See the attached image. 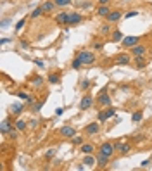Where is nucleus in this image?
I'll use <instances>...</instances> for the list:
<instances>
[{
  "instance_id": "f257e3e1",
  "label": "nucleus",
  "mask_w": 152,
  "mask_h": 171,
  "mask_svg": "<svg viewBox=\"0 0 152 171\" xmlns=\"http://www.w3.org/2000/svg\"><path fill=\"white\" fill-rule=\"evenodd\" d=\"M80 59H81V62L85 66H90L95 62V59H97V54H95V50H81V52L76 54Z\"/></svg>"
},
{
  "instance_id": "f03ea898",
  "label": "nucleus",
  "mask_w": 152,
  "mask_h": 171,
  "mask_svg": "<svg viewBox=\"0 0 152 171\" xmlns=\"http://www.w3.org/2000/svg\"><path fill=\"white\" fill-rule=\"evenodd\" d=\"M97 104L102 107H109L111 106V95L107 93V86H104L102 90H100V93L97 95Z\"/></svg>"
},
{
  "instance_id": "7ed1b4c3",
  "label": "nucleus",
  "mask_w": 152,
  "mask_h": 171,
  "mask_svg": "<svg viewBox=\"0 0 152 171\" xmlns=\"http://www.w3.org/2000/svg\"><path fill=\"white\" fill-rule=\"evenodd\" d=\"M98 152L104 155H107V157H112L114 152H116V149H114V144L112 142H102V144L98 145Z\"/></svg>"
},
{
  "instance_id": "20e7f679",
  "label": "nucleus",
  "mask_w": 152,
  "mask_h": 171,
  "mask_svg": "<svg viewBox=\"0 0 152 171\" xmlns=\"http://www.w3.org/2000/svg\"><path fill=\"white\" fill-rule=\"evenodd\" d=\"M83 19H85V17H83L78 11H73V12H69V19H67V24H66V26H76V24L83 23Z\"/></svg>"
},
{
  "instance_id": "39448f33",
  "label": "nucleus",
  "mask_w": 152,
  "mask_h": 171,
  "mask_svg": "<svg viewBox=\"0 0 152 171\" xmlns=\"http://www.w3.org/2000/svg\"><path fill=\"white\" fill-rule=\"evenodd\" d=\"M59 135L60 137H66V138H73L76 135V128L74 126H71V124H64V126H60L59 128Z\"/></svg>"
},
{
  "instance_id": "423d86ee",
  "label": "nucleus",
  "mask_w": 152,
  "mask_h": 171,
  "mask_svg": "<svg viewBox=\"0 0 152 171\" xmlns=\"http://www.w3.org/2000/svg\"><path fill=\"white\" fill-rule=\"evenodd\" d=\"M93 106V97L92 95H83L81 100L78 102V107L81 109V111H88V109H92Z\"/></svg>"
},
{
  "instance_id": "0eeeda50",
  "label": "nucleus",
  "mask_w": 152,
  "mask_h": 171,
  "mask_svg": "<svg viewBox=\"0 0 152 171\" xmlns=\"http://www.w3.org/2000/svg\"><path fill=\"white\" fill-rule=\"evenodd\" d=\"M142 38L140 37H133V35H130V37H125L123 40H121V43H123V47L126 48H131V47H135V45H138L140 43Z\"/></svg>"
},
{
  "instance_id": "6e6552de",
  "label": "nucleus",
  "mask_w": 152,
  "mask_h": 171,
  "mask_svg": "<svg viewBox=\"0 0 152 171\" xmlns=\"http://www.w3.org/2000/svg\"><path fill=\"white\" fill-rule=\"evenodd\" d=\"M83 131H85V135H90V137H92V135H97L98 131H100V123H98V121L88 123L87 126H85V130H83Z\"/></svg>"
},
{
  "instance_id": "1a4fd4ad",
  "label": "nucleus",
  "mask_w": 152,
  "mask_h": 171,
  "mask_svg": "<svg viewBox=\"0 0 152 171\" xmlns=\"http://www.w3.org/2000/svg\"><path fill=\"white\" fill-rule=\"evenodd\" d=\"M130 54H133V57H142V55H145L147 54V47L145 45H142V43H138V45H135V47L130 48Z\"/></svg>"
},
{
  "instance_id": "9d476101",
  "label": "nucleus",
  "mask_w": 152,
  "mask_h": 171,
  "mask_svg": "<svg viewBox=\"0 0 152 171\" xmlns=\"http://www.w3.org/2000/svg\"><path fill=\"white\" fill-rule=\"evenodd\" d=\"M130 61H131L130 54H118V55H116V64L118 66H128Z\"/></svg>"
},
{
  "instance_id": "9b49d317",
  "label": "nucleus",
  "mask_w": 152,
  "mask_h": 171,
  "mask_svg": "<svg viewBox=\"0 0 152 171\" xmlns=\"http://www.w3.org/2000/svg\"><path fill=\"white\" fill-rule=\"evenodd\" d=\"M22 104H19V102H14V104H11V107H9V112H11V116H21L22 114Z\"/></svg>"
},
{
  "instance_id": "f8f14e48",
  "label": "nucleus",
  "mask_w": 152,
  "mask_h": 171,
  "mask_svg": "<svg viewBox=\"0 0 152 171\" xmlns=\"http://www.w3.org/2000/svg\"><path fill=\"white\" fill-rule=\"evenodd\" d=\"M81 164L88 166V168L95 166V164H97V155H93V154H85V157H83V161H81Z\"/></svg>"
},
{
  "instance_id": "ddd939ff",
  "label": "nucleus",
  "mask_w": 152,
  "mask_h": 171,
  "mask_svg": "<svg viewBox=\"0 0 152 171\" xmlns=\"http://www.w3.org/2000/svg\"><path fill=\"white\" fill-rule=\"evenodd\" d=\"M29 83H31L33 86H36V88H42L43 83H45V78L43 76H40V75H35V76L29 78Z\"/></svg>"
},
{
  "instance_id": "4468645a",
  "label": "nucleus",
  "mask_w": 152,
  "mask_h": 171,
  "mask_svg": "<svg viewBox=\"0 0 152 171\" xmlns=\"http://www.w3.org/2000/svg\"><path fill=\"white\" fill-rule=\"evenodd\" d=\"M121 17H123V12L116 9V11H111V14H109V16L105 17V19H107V23H118V21L121 19Z\"/></svg>"
},
{
  "instance_id": "2eb2a0df",
  "label": "nucleus",
  "mask_w": 152,
  "mask_h": 171,
  "mask_svg": "<svg viewBox=\"0 0 152 171\" xmlns=\"http://www.w3.org/2000/svg\"><path fill=\"white\" fill-rule=\"evenodd\" d=\"M12 128H14V124L11 123V118H5L2 121V130H0V131H2V135H9V131H11Z\"/></svg>"
},
{
  "instance_id": "dca6fc26",
  "label": "nucleus",
  "mask_w": 152,
  "mask_h": 171,
  "mask_svg": "<svg viewBox=\"0 0 152 171\" xmlns=\"http://www.w3.org/2000/svg\"><path fill=\"white\" fill-rule=\"evenodd\" d=\"M67 19H69V12H59V14L55 16V23H57V24H62V26L67 24Z\"/></svg>"
},
{
  "instance_id": "f3484780",
  "label": "nucleus",
  "mask_w": 152,
  "mask_h": 171,
  "mask_svg": "<svg viewBox=\"0 0 152 171\" xmlns=\"http://www.w3.org/2000/svg\"><path fill=\"white\" fill-rule=\"evenodd\" d=\"M55 7H57V5H55L54 0H47V2H43V4H42V9H43L45 14H50V12H54Z\"/></svg>"
},
{
  "instance_id": "a211bd4d",
  "label": "nucleus",
  "mask_w": 152,
  "mask_h": 171,
  "mask_svg": "<svg viewBox=\"0 0 152 171\" xmlns=\"http://www.w3.org/2000/svg\"><path fill=\"white\" fill-rule=\"evenodd\" d=\"M109 159H111V157H107V155L97 152V166L98 168H105V166L109 164Z\"/></svg>"
},
{
  "instance_id": "6ab92c4d",
  "label": "nucleus",
  "mask_w": 152,
  "mask_h": 171,
  "mask_svg": "<svg viewBox=\"0 0 152 171\" xmlns=\"http://www.w3.org/2000/svg\"><path fill=\"white\" fill-rule=\"evenodd\" d=\"M133 64H135L136 69H143L147 66V61H145V55H142V57H135V61H133Z\"/></svg>"
},
{
  "instance_id": "aec40b11",
  "label": "nucleus",
  "mask_w": 152,
  "mask_h": 171,
  "mask_svg": "<svg viewBox=\"0 0 152 171\" xmlns=\"http://www.w3.org/2000/svg\"><path fill=\"white\" fill-rule=\"evenodd\" d=\"M14 126H16V128L19 130V131H26V128H28V126H29V124H28L26 121H24V119L17 118L16 121H14Z\"/></svg>"
},
{
  "instance_id": "412c9836",
  "label": "nucleus",
  "mask_w": 152,
  "mask_h": 171,
  "mask_svg": "<svg viewBox=\"0 0 152 171\" xmlns=\"http://www.w3.org/2000/svg\"><path fill=\"white\" fill-rule=\"evenodd\" d=\"M123 33L119 31V30H112V33H111V42H114V43H118V42H121L123 40Z\"/></svg>"
},
{
  "instance_id": "4be33fe9",
  "label": "nucleus",
  "mask_w": 152,
  "mask_h": 171,
  "mask_svg": "<svg viewBox=\"0 0 152 171\" xmlns=\"http://www.w3.org/2000/svg\"><path fill=\"white\" fill-rule=\"evenodd\" d=\"M97 14L100 17H107L109 14H111V9H109V5H98L97 7Z\"/></svg>"
},
{
  "instance_id": "5701e85b",
  "label": "nucleus",
  "mask_w": 152,
  "mask_h": 171,
  "mask_svg": "<svg viewBox=\"0 0 152 171\" xmlns=\"http://www.w3.org/2000/svg\"><path fill=\"white\" fill-rule=\"evenodd\" d=\"M47 81H49L50 85H59L60 83V76L57 75V73H50L49 78H47Z\"/></svg>"
},
{
  "instance_id": "b1692460",
  "label": "nucleus",
  "mask_w": 152,
  "mask_h": 171,
  "mask_svg": "<svg viewBox=\"0 0 152 171\" xmlns=\"http://www.w3.org/2000/svg\"><path fill=\"white\" fill-rule=\"evenodd\" d=\"M81 66H83L81 59H80L78 55H74V59L71 61V68H73L74 71H80V69H81Z\"/></svg>"
},
{
  "instance_id": "393cba45",
  "label": "nucleus",
  "mask_w": 152,
  "mask_h": 171,
  "mask_svg": "<svg viewBox=\"0 0 152 171\" xmlns=\"http://www.w3.org/2000/svg\"><path fill=\"white\" fill-rule=\"evenodd\" d=\"M80 150H81L83 154H93L95 147L92 144H83V145H80Z\"/></svg>"
},
{
  "instance_id": "a878e982",
  "label": "nucleus",
  "mask_w": 152,
  "mask_h": 171,
  "mask_svg": "<svg viewBox=\"0 0 152 171\" xmlns=\"http://www.w3.org/2000/svg\"><path fill=\"white\" fill-rule=\"evenodd\" d=\"M69 140H71V144H73V145H78V147L85 144V137H81V135H74V137L69 138Z\"/></svg>"
},
{
  "instance_id": "bb28decb",
  "label": "nucleus",
  "mask_w": 152,
  "mask_h": 171,
  "mask_svg": "<svg viewBox=\"0 0 152 171\" xmlns=\"http://www.w3.org/2000/svg\"><path fill=\"white\" fill-rule=\"evenodd\" d=\"M142 118H143V112L142 111H135L131 114V123H140Z\"/></svg>"
},
{
  "instance_id": "cd10ccee",
  "label": "nucleus",
  "mask_w": 152,
  "mask_h": 171,
  "mask_svg": "<svg viewBox=\"0 0 152 171\" xmlns=\"http://www.w3.org/2000/svg\"><path fill=\"white\" fill-rule=\"evenodd\" d=\"M104 114H105V118H107V119H111V118H114V116H116V109L109 106L107 109H104Z\"/></svg>"
},
{
  "instance_id": "c85d7f7f",
  "label": "nucleus",
  "mask_w": 152,
  "mask_h": 171,
  "mask_svg": "<svg viewBox=\"0 0 152 171\" xmlns=\"http://www.w3.org/2000/svg\"><path fill=\"white\" fill-rule=\"evenodd\" d=\"M109 24H111V23H104L102 26H100V33H102V35H109V33H112V28L109 26Z\"/></svg>"
},
{
  "instance_id": "c756f323",
  "label": "nucleus",
  "mask_w": 152,
  "mask_h": 171,
  "mask_svg": "<svg viewBox=\"0 0 152 171\" xmlns=\"http://www.w3.org/2000/svg\"><path fill=\"white\" fill-rule=\"evenodd\" d=\"M90 86H92V81H90V80H81V83H80V90L87 92Z\"/></svg>"
},
{
  "instance_id": "7c9ffc66",
  "label": "nucleus",
  "mask_w": 152,
  "mask_h": 171,
  "mask_svg": "<svg viewBox=\"0 0 152 171\" xmlns=\"http://www.w3.org/2000/svg\"><path fill=\"white\" fill-rule=\"evenodd\" d=\"M42 14H45V12H43V9H42V5H38L36 9H35V11H33L31 14H29V17H31V19H35V17L42 16Z\"/></svg>"
},
{
  "instance_id": "2f4dec72",
  "label": "nucleus",
  "mask_w": 152,
  "mask_h": 171,
  "mask_svg": "<svg viewBox=\"0 0 152 171\" xmlns=\"http://www.w3.org/2000/svg\"><path fill=\"white\" fill-rule=\"evenodd\" d=\"M131 150V144H128V142H125V144L121 145V149H119V154H128Z\"/></svg>"
},
{
  "instance_id": "473e14b6",
  "label": "nucleus",
  "mask_w": 152,
  "mask_h": 171,
  "mask_svg": "<svg viewBox=\"0 0 152 171\" xmlns=\"http://www.w3.org/2000/svg\"><path fill=\"white\" fill-rule=\"evenodd\" d=\"M57 7H67L69 4H73V0H54Z\"/></svg>"
},
{
  "instance_id": "72a5a7b5",
  "label": "nucleus",
  "mask_w": 152,
  "mask_h": 171,
  "mask_svg": "<svg viewBox=\"0 0 152 171\" xmlns=\"http://www.w3.org/2000/svg\"><path fill=\"white\" fill-rule=\"evenodd\" d=\"M42 107H43V100H40V102H35V104L31 106V109H33L35 112H40V111H42Z\"/></svg>"
},
{
  "instance_id": "f704fd0d",
  "label": "nucleus",
  "mask_w": 152,
  "mask_h": 171,
  "mask_svg": "<svg viewBox=\"0 0 152 171\" xmlns=\"http://www.w3.org/2000/svg\"><path fill=\"white\" fill-rule=\"evenodd\" d=\"M24 24H26V17H22V19H19V21L16 23V26H14V28H16V31H21Z\"/></svg>"
},
{
  "instance_id": "c9c22d12",
  "label": "nucleus",
  "mask_w": 152,
  "mask_h": 171,
  "mask_svg": "<svg viewBox=\"0 0 152 171\" xmlns=\"http://www.w3.org/2000/svg\"><path fill=\"white\" fill-rule=\"evenodd\" d=\"M55 152H57L55 149H49L47 152H45V159H47V161H50V159H52V157L55 155Z\"/></svg>"
},
{
  "instance_id": "e433bc0d",
  "label": "nucleus",
  "mask_w": 152,
  "mask_h": 171,
  "mask_svg": "<svg viewBox=\"0 0 152 171\" xmlns=\"http://www.w3.org/2000/svg\"><path fill=\"white\" fill-rule=\"evenodd\" d=\"M92 48H93V50H97V52H100V50L104 48V43L102 42H93L92 43Z\"/></svg>"
},
{
  "instance_id": "4c0bfd02",
  "label": "nucleus",
  "mask_w": 152,
  "mask_h": 171,
  "mask_svg": "<svg viewBox=\"0 0 152 171\" xmlns=\"http://www.w3.org/2000/svg\"><path fill=\"white\" fill-rule=\"evenodd\" d=\"M97 121H98V123H105V121H107V118H105L104 111H98V114H97Z\"/></svg>"
},
{
  "instance_id": "58836bf2",
  "label": "nucleus",
  "mask_w": 152,
  "mask_h": 171,
  "mask_svg": "<svg viewBox=\"0 0 152 171\" xmlns=\"http://www.w3.org/2000/svg\"><path fill=\"white\" fill-rule=\"evenodd\" d=\"M16 95L19 97V99H22V100H26L28 97H29V93H28V92H24V90H19V92L16 93Z\"/></svg>"
},
{
  "instance_id": "ea45409f",
  "label": "nucleus",
  "mask_w": 152,
  "mask_h": 171,
  "mask_svg": "<svg viewBox=\"0 0 152 171\" xmlns=\"http://www.w3.org/2000/svg\"><path fill=\"white\" fill-rule=\"evenodd\" d=\"M17 133H19V130H17L16 126H14V128H12L11 131H9V138H12V140L17 138Z\"/></svg>"
},
{
  "instance_id": "a19ab883",
  "label": "nucleus",
  "mask_w": 152,
  "mask_h": 171,
  "mask_svg": "<svg viewBox=\"0 0 152 171\" xmlns=\"http://www.w3.org/2000/svg\"><path fill=\"white\" fill-rule=\"evenodd\" d=\"M135 16H138V11H135V9H131V11H128L125 14V17H128V19H130V17H135Z\"/></svg>"
},
{
  "instance_id": "79ce46f5",
  "label": "nucleus",
  "mask_w": 152,
  "mask_h": 171,
  "mask_svg": "<svg viewBox=\"0 0 152 171\" xmlns=\"http://www.w3.org/2000/svg\"><path fill=\"white\" fill-rule=\"evenodd\" d=\"M35 102H36V99H35V95H31V93H29V97L26 99V104H28L29 107H31L33 104H35Z\"/></svg>"
},
{
  "instance_id": "37998d69",
  "label": "nucleus",
  "mask_w": 152,
  "mask_h": 171,
  "mask_svg": "<svg viewBox=\"0 0 152 171\" xmlns=\"http://www.w3.org/2000/svg\"><path fill=\"white\" fill-rule=\"evenodd\" d=\"M33 62H35V66H38V68H45V62L42 59H35Z\"/></svg>"
},
{
  "instance_id": "c03bdc74",
  "label": "nucleus",
  "mask_w": 152,
  "mask_h": 171,
  "mask_svg": "<svg viewBox=\"0 0 152 171\" xmlns=\"http://www.w3.org/2000/svg\"><path fill=\"white\" fill-rule=\"evenodd\" d=\"M28 124H29V128H31V130L38 128V121H36V119H31V121H29Z\"/></svg>"
},
{
  "instance_id": "a18cd8bd",
  "label": "nucleus",
  "mask_w": 152,
  "mask_h": 171,
  "mask_svg": "<svg viewBox=\"0 0 152 171\" xmlns=\"http://www.w3.org/2000/svg\"><path fill=\"white\" fill-rule=\"evenodd\" d=\"M64 114V107H57L55 109V116H62Z\"/></svg>"
},
{
  "instance_id": "49530a36",
  "label": "nucleus",
  "mask_w": 152,
  "mask_h": 171,
  "mask_svg": "<svg viewBox=\"0 0 152 171\" xmlns=\"http://www.w3.org/2000/svg\"><path fill=\"white\" fill-rule=\"evenodd\" d=\"M121 145H123V142H114V149H116V152H119Z\"/></svg>"
},
{
  "instance_id": "de8ad7c7",
  "label": "nucleus",
  "mask_w": 152,
  "mask_h": 171,
  "mask_svg": "<svg viewBox=\"0 0 152 171\" xmlns=\"http://www.w3.org/2000/svg\"><path fill=\"white\" fill-rule=\"evenodd\" d=\"M90 7H92L90 2H83V4H81V9H90Z\"/></svg>"
},
{
  "instance_id": "09e8293b",
  "label": "nucleus",
  "mask_w": 152,
  "mask_h": 171,
  "mask_svg": "<svg viewBox=\"0 0 152 171\" xmlns=\"http://www.w3.org/2000/svg\"><path fill=\"white\" fill-rule=\"evenodd\" d=\"M21 47H22V48H28V47H29V42H26V40H21Z\"/></svg>"
},
{
  "instance_id": "8fccbe9b",
  "label": "nucleus",
  "mask_w": 152,
  "mask_h": 171,
  "mask_svg": "<svg viewBox=\"0 0 152 171\" xmlns=\"http://www.w3.org/2000/svg\"><path fill=\"white\" fill-rule=\"evenodd\" d=\"M111 0H98V5H109Z\"/></svg>"
},
{
  "instance_id": "3c124183",
  "label": "nucleus",
  "mask_w": 152,
  "mask_h": 171,
  "mask_svg": "<svg viewBox=\"0 0 152 171\" xmlns=\"http://www.w3.org/2000/svg\"><path fill=\"white\" fill-rule=\"evenodd\" d=\"M149 164H150V161H149V159H145V161H142V168H147V166H149Z\"/></svg>"
},
{
  "instance_id": "603ef678",
  "label": "nucleus",
  "mask_w": 152,
  "mask_h": 171,
  "mask_svg": "<svg viewBox=\"0 0 152 171\" xmlns=\"http://www.w3.org/2000/svg\"><path fill=\"white\" fill-rule=\"evenodd\" d=\"M9 42H11V38H2V40H0L2 45H5V43H9Z\"/></svg>"
},
{
  "instance_id": "864d4df0",
  "label": "nucleus",
  "mask_w": 152,
  "mask_h": 171,
  "mask_svg": "<svg viewBox=\"0 0 152 171\" xmlns=\"http://www.w3.org/2000/svg\"><path fill=\"white\" fill-rule=\"evenodd\" d=\"M7 24H9V19H2V28H7Z\"/></svg>"
},
{
  "instance_id": "5fc2aeb1",
  "label": "nucleus",
  "mask_w": 152,
  "mask_h": 171,
  "mask_svg": "<svg viewBox=\"0 0 152 171\" xmlns=\"http://www.w3.org/2000/svg\"><path fill=\"white\" fill-rule=\"evenodd\" d=\"M150 159H152V157H150Z\"/></svg>"
}]
</instances>
